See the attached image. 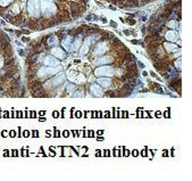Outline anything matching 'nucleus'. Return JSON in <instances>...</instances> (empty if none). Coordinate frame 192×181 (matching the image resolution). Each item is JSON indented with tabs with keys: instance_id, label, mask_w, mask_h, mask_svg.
<instances>
[{
	"instance_id": "1",
	"label": "nucleus",
	"mask_w": 192,
	"mask_h": 181,
	"mask_svg": "<svg viewBox=\"0 0 192 181\" xmlns=\"http://www.w3.org/2000/svg\"><path fill=\"white\" fill-rule=\"evenodd\" d=\"M41 9L46 16H51L56 13V6L50 0H42L41 1Z\"/></svg>"
},
{
	"instance_id": "2",
	"label": "nucleus",
	"mask_w": 192,
	"mask_h": 181,
	"mask_svg": "<svg viewBox=\"0 0 192 181\" xmlns=\"http://www.w3.org/2000/svg\"><path fill=\"white\" fill-rule=\"evenodd\" d=\"M114 69H113L112 66H101L99 69L96 70V72H94V75L97 77H112L113 74H114Z\"/></svg>"
},
{
	"instance_id": "3",
	"label": "nucleus",
	"mask_w": 192,
	"mask_h": 181,
	"mask_svg": "<svg viewBox=\"0 0 192 181\" xmlns=\"http://www.w3.org/2000/svg\"><path fill=\"white\" fill-rule=\"evenodd\" d=\"M28 9L32 16H39V0H28Z\"/></svg>"
},
{
	"instance_id": "4",
	"label": "nucleus",
	"mask_w": 192,
	"mask_h": 181,
	"mask_svg": "<svg viewBox=\"0 0 192 181\" xmlns=\"http://www.w3.org/2000/svg\"><path fill=\"white\" fill-rule=\"evenodd\" d=\"M60 71V67L58 66L57 69H52L50 66L48 67H43V69H41L39 71V77H50L52 74H56L57 72H59Z\"/></svg>"
},
{
	"instance_id": "5",
	"label": "nucleus",
	"mask_w": 192,
	"mask_h": 181,
	"mask_svg": "<svg viewBox=\"0 0 192 181\" xmlns=\"http://www.w3.org/2000/svg\"><path fill=\"white\" fill-rule=\"evenodd\" d=\"M64 80H65V74H63V73H59L58 75H57L55 79H52L49 83H50V85L51 87H56V85H61L63 82H64Z\"/></svg>"
},
{
	"instance_id": "6",
	"label": "nucleus",
	"mask_w": 192,
	"mask_h": 181,
	"mask_svg": "<svg viewBox=\"0 0 192 181\" xmlns=\"http://www.w3.org/2000/svg\"><path fill=\"white\" fill-rule=\"evenodd\" d=\"M107 50H108V47H107V44H106V43H99L96 47L94 54H96L97 56H101V55H104V54L106 51H107Z\"/></svg>"
},
{
	"instance_id": "7",
	"label": "nucleus",
	"mask_w": 192,
	"mask_h": 181,
	"mask_svg": "<svg viewBox=\"0 0 192 181\" xmlns=\"http://www.w3.org/2000/svg\"><path fill=\"white\" fill-rule=\"evenodd\" d=\"M44 64H46V66H57V65H60V63L59 60L54 56H48L44 59Z\"/></svg>"
},
{
	"instance_id": "8",
	"label": "nucleus",
	"mask_w": 192,
	"mask_h": 181,
	"mask_svg": "<svg viewBox=\"0 0 192 181\" xmlns=\"http://www.w3.org/2000/svg\"><path fill=\"white\" fill-rule=\"evenodd\" d=\"M90 90H91V93L93 95V96H96V97H101V96H102V90H101V88L98 85H91Z\"/></svg>"
},
{
	"instance_id": "9",
	"label": "nucleus",
	"mask_w": 192,
	"mask_h": 181,
	"mask_svg": "<svg viewBox=\"0 0 192 181\" xmlns=\"http://www.w3.org/2000/svg\"><path fill=\"white\" fill-rule=\"evenodd\" d=\"M110 60H112V58H110L109 56H102L101 58H99V59L94 60L93 64L94 65H105V64H107V63H110Z\"/></svg>"
},
{
	"instance_id": "10",
	"label": "nucleus",
	"mask_w": 192,
	"mask_h": 181,
	"mask_svg": "<svg viewBox=\"0 0 192 181\" xmlns=\"http://www.w3.org/2000/svg\"><path fill=\"white\" fill-rule=\"evenodd\" d=\"M52 55H55V56H56L57 58H59V59H63V58H65L64 50H63L61 48H58V47H56V48L52 49Z\"/></svg>"
},
{
	"instance_id": "11",
	"label": "nucleus",
	"mask_w": 192,
	"mask_h": 181,
	"mask_svg": "<svg viewBox=\"0 0 192 181\" xmlns=\"http://www.w3.org/2000/svg\"><path fill=\"white\" fill-rule=\"evenodd\" d=\"M166 39H167L168 41H176L177 39H179V36H177V33L175 32V31H168L167 33H166Z\"/></svg>"
},
{
	"instance_id": "12",
	"label": "nucleus",
	"mask_w": 192,
	"mask_h": 181,
	"mask_svg": "<svg viewBox=\"0 0 192 181\" xmlns=\"http://www.w3.org/2000/svg\"><path fill=\"white\" fill-rule=\"evenodd\" d=\"M72 41H73V38L72 36H66L63 41V46H64V48L66 50H69L71 47H72Z\"/></svg>"
},
{
	"instance_id": "13",
	"label": "nucleus",
	"mask_w": 192,
	"mask_h": 181,
	"mask_svg": "<svg viewBox=\"0 0 192 181\" xmlns=\"http://www.w3.org/2000/svg\"><path fill=\"white\" fill-rule=\"evenodd\" d=\"M98 83L101 87H109V85H112V81L108 77H101V79H98Z\"/></svg>"
},
{
	"instance_id": "14",
	"label": "nucleus",
	"mask_w": 192,
	"mask_h": 181,
	"mask_svg": "<svg viewBox=\"0 0 192 181\" xmlns=\"http://www.w3.org/2000/svg\"><path fill=\"white\" fill-rule=\"evenodd\" d=\"M89 46H90V40H85V41H84V43L82 44V48H81V50H80L81 55H85V54H88Z\"/></svg>"
},
{
	"instance_id": "15",
	"label": "nucleus",
	"mask_w": 192,
	"mask_h": 181,
	"mask_svg": "<svg viewBox=\"0 0 192 181\" xmlns=\"http://www.w3.org/2000/svg\"><path fill=\"white\" fill-rule=\"evenodd\" d=\"M165 48L167 49L168 51H175L177 49V46H175L174 43H165Z\"/></svg>"
},
{
	"instance_id": "16",
	"label": "nucleus",
	"mask_w": 192,
	"mask_h": 181,
	"mask_svg": "<svg viewBox=\"0 0 192 181\" xmlns=\"http://www.w3.org/2000/svg\"><path fill=\"white\" fill-rule=\"evenodd\" d=\"M48 44L49 46H54V47H56L57 44H58V39H57L56 36H51V38L48 40Z\"/></svg>"
},
{
	"instance_id": "17",
	"label": "nucleus",
	"mask_w": 192,
	"mask_h": 181,
	"mask_svg": "<svg viewBox=\"0 0 192 181\" xmlns=\"http://www.w3.org/2000/svg\"><path fill=\"white\" fill-rule=\"evenodd\" d=\"M80 46H81V39H77V40L74 42V44H73L72 47H73V50H76V49H79L80 48Z\"/></svg>"
},
{
	"instance_id": "18",
	"label": "nucleus",
	"mask_w": 192,
	"mask_h": 181,
	"mask_svg": "<svg viewBox=\"0 0 192 181\" xmlns=\"http://www.w3.org/2000/svg\"><path fill=\"white\" fill-rule=\"evenodd\" d=\"M12 1L13 0H0V5H1V6H7V5H9Z\"/></svg>"
},
{
	"instance_id": "19",
	"label": "nucleus",
	"mask_w": 192,
	"mask_h": 181,
	"mask_svg": "<svg viewBox=\"0 0 192 181\" xmlns=\"http://www.w3.org/2000/svg\"><path fill=\"white\" fill-rule=\"evenodd\" d=\"M141 156H143V157H146V156H148V149L147 148H144L142 152H141Z\"/></svg>"
},
{
	"instance_id": "20",
	"label": "nucleus",
	"mask_w": 192,
	"mask_h": 181,
	"mask_svg": "<svg viewBox=\"0 0 192 181\" xmlns=\"http://www.w3.org/2000/svg\"><path fill=\"white\" fill-rule=\"evenodd\" d=\"M88 137H89V138L94 137V131H91V130H90V131L88 132Z\"/></svg>"
},
{
	"instance_id": "21",
	"label": "nucleus",
	"mask_w": 192,
	"mask_h": 181,
	"mask_svg": "<svg viewBox=\"0 0 192 181\" xmlns=\"http://www.w3.org/2000/svg\"><path fill=\"white\" fill-rule=\"evenodd\" d=\"M139 154H140V153H139V152H138L136 149H134V150H133V152H132V156L136 157V156H138V155H139Z\"/></svg>"
},
{
	"instance_id": "22",
	"label": "nucleus",
	"mask_w": 192,
	"mask_h": 181,
	"mask_svg": "<svg viewBox=\"0 0 192 181\" xmlns=\"http://www.w3.org/2000/svg\"><path fill=\"white\" fill-rule=\"evenodd\" d=\"M123 150H124V153H123V155H124V156H128V155H130V152H128V150H126V149L125 148H123Z\"/></svg>"
},
{
	"instance_id": "23",
	"label": "nucleus",
	"mask_w": 192,
	"mask_h": 181,
	"mask_svg": "<svg viewBox=\"0 0 192 181\" xmlns=\"http://www.w3.org/2000/svg\"><path fill=\"white\" fill-rule=\"evenodd\" d=\"M63 136L66 137V138H68L69 137V131H64V132H63Z\"/></svg>"
},
{
	"instance_id": "24",
	"label": "nucleus",
	"mask_w": 192,
	"mask_h": 181,
	"mask_svg": "<svg viewBox=\"0 0 192 181\" xmlns=\"http://www.w3.org/2000/svg\"><path fill=\"white\" fill-rule=\"evenodd\" d=\"M52 116H54V117H58V116H59V113H58V112H54V113H52Z\"/></svg>"
},
{
	"instance_id": "25",
	"label": "nucleus",
	"mask_w": 192,
	"mask_h": 181,
	"mask_svg": "<svg viewBox=\"0 0 192 181\" xmlns=\"http://www.w3.org/2000/svg\"><path fill=\"white\" fill-rule=\"evenodd\" d=\"M180 62H181V60H180V59H179V60H177V63H176V67H177V69H179V70H180V69H181V65H180Z\"/></svg>"
},
{
	"instance_id": "26",
	"label": "nucleus",
	"mask_w": 192,
	"mask_h": 181,
	"mask_svg": "<svg viewBox=\"0 0 192 181\" xmlns=\"http://www.w3.org/2000/svg\"><path fill=\"white\" fill-rule=\"evenodd\" d=\"M2 63H4V60H2V57L0 56V69H1V66H2Z\"/></svg>"
},
{
	"instance_id": "27",
	"label": "nucleus",
	"mask_w": 192,
	"mask_h": 181,
	"mask_svg": "<svg viewBox=\"0 0 192 181\" xmlns=\"http://www.w3.org/2000/svg\"><path fill=\"white\" fill-rule=\"evenodd\" d=\"M30 136V132L28 131H24V137H28Z\"/></svg>"
},
{
	"instance_id": "28",
	"label": "nucleus",
	"mask_w": 192,
	"mask_h": 181,
	"mask_svg": "<svg viewBox=\"0 0 192 181\" xmlns=\"http://www.w3.org/2000/svg\"><path fill=\"white\" fill-rule=\"evenodd\" d=\"M81 116H82V113H81V112L76 113V117H81Z\"/></svg>"
},
{
	"instance_id": "29",
	"label": "nucleus",
	"mask_w": 192,
	"mask_h": 181,
	"mask_svg": "<svg viewBox=\"0 0 192 181\" xmlns=\"http://www.w3.org/2000/svg\"><path fill=\"white\" fill-rule=\"evenodd\" d=\"M9 134H10L12 137H15V136H16V133H15V131H12V132L9 133Z\"/></svg>"
},
{
	"instance_id": "30",
	"label": "nucleus",
	"mask_w": 192,
	"mask_h": 181,
	"mask_svg": "<svg viewBox=\"0 0 192 181\" xmlns=\"http://www.w3.org/2000/svg\"><path fill=\"white\" fill-rule=\"evenodd\" d=\"M100 155H101V152H100V150H97L96 156H100Z\"/></svg>"
},
{
	"instance_id": "31",
	"label": "nucleus",
	"mask_w": 192,
	"mask_h": 181,
	"mask_svg": "<svg viewBox=\"0 0 192 181\" xmlns=\"http://www.w3.org/2000/svg\"><path fill=\"white\" fill-rule=\"evenodd\" d=\"M104 139H105V138H102V137H98V138H97V140H98V141H102Z\"/></svg>"
},
{
	"instance_id": "32",
	"label": "nucleus",
	"mask_w": 192,
	"mask_h": 181,
	"mask_svg": "<svg viewBox=\"0 0 192 181\" xmlns=\"http://www.w3.org/2000/svg\"><path fill=\"white\" fill-rule=\"evenodd\" d=\"M163 155H164V156H167V155H168V152H167V150H164V153H163Z\"/></svg>"
},
{
	"instance_id": "33",
	"label": "nucleus",
	"mask_w": 192,
	"mask_h": 181,
	"mask_svg": "<svg viewBox=\"0 0 192 181\" xmlns=\"http://www.w3.org/2000/svg\"><path fill=\"white\" fill-rule=\"evenodd\" d=\"M59 134H60V133L58 132V131H57V132L55 131V137H56V136H57V137H59Z\"/></svg>"
},
{
	"instance_id": "34",
	"label": "nucleus",
	"mask_w": 192,
	"mask_h": 181,
	"mask_svg": "<svg viewBox=\"0 0 192 181\" xmlns=\"http://www.w3.org/2000/svg\"><path fill=\"white\" fill-rule=\"evenodd\" d=\"M33 136H34V137H35V136H39V132H36V131H34V132H33Z\"/></svg>"
},
{
	"instance_id": "35",
	"label": "nucleus",
	"mask_w": 192,
	"mask_h": 181,
	"mask_svg": "<svg viewBox=\"0 0 192 181\" xmlns=\"http://www.w3.org/2000/svg\"><path fill=\"white\" fill-rule=\"evenodd\" d=\"M139 66H140V67H143L144 65H143V64H142V63H141V62H139Z\"/></svg>"
},
{
	"instance_id": "36",
	"label": "nucleus",
	"mask_w": 192,
	"mask_h": 181,
	"mask_svg": "<svg viewBox=\"0 0 192 181\" xmlns=\"http://www.w3.org/2000/svg\"><path fill=\"white\" fill-rule=\"evenodd\" d=\"M97 133H98V134H102V133H104V131H102V130H100V131H98Z\"/></svg>"
},
{
	"instance_id": "37",
	"label": "nucleus",
	"mask_w": 192,
	"mask_h": 181,
	"mask_svg": "<svg viewBox=\"0 0 192 181\" xmlns=\"http://www.w3.org/2000/svg\"><path fill=\"white\" fill-rule=\"evenodd\" d=\"M40 121H41V122H43V121H46V119H44V117H41Z\"/></svg>"
}]
</instances>
